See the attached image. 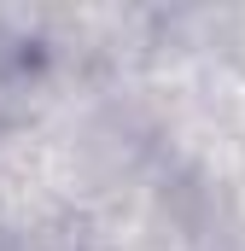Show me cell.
I'll use <instances>...</instances> for the list:
<instances>
[{
	"instance_id": "cell-1",
	"label": "cell",
	"mask_w": 245,
	"mask_h": 251,
	"mask_svg": "<svg viewBox=\"0 0 245 251\" xmlns=\"http://www.w3.org/2000/svg\"><path fill=\"white\" fill-rule=\"evenodd\" d=\"M0 105H6V88H0Z\"/></svg>"
}]
</instances>
